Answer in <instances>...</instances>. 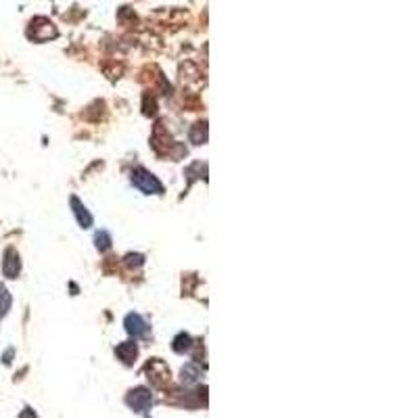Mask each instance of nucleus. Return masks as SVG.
Listing matches in <instances>:
<instances>
[{
    "label": "nucleus",
    "instance_id": "obj_1",
    "mask_svg": "<svg viewBox=\"0 0 418 418\" xmlns=\"http://www.w3.org/2000/svg\"><path fill=\"white\" fill-rule=\"evenodd\" d=\"M132 182H134L136 188H141L145 194H161L163 192V186H161L159 180L153 174L145 172V170H134L132 172Z\"/></svg>",
    "mask_w": 418,
    "mask_h": 418
},
{
    "label": "nucleus",
    "instance_id": "obj_2",
    "mask_svg": "<svg viewBox=\"0 0 418 418\" xmlns=\"http://www.w3.org/2000/svg\"><path fill=\"white\" fill-rule=\"evenodd\" d=\"M125 401H128V406L134 410V412H147L151 408V403H153V395L149 389H134V391L128 393V397H125Z\"/></svg>",
    "mask_w": 418,
    "mask_h": 418
},
{
    "label": "nucleus",
    "instance_id": "obj_3",
    "mask_svg": "<svg viewBox=\"0 0 418 418\" xmlns=\"http://www.w3.org/2000/svg\"><path fill=\"white\" fill-rule=\"evenodd\" d=\"M125 330H128L134 339H147L149 337V324L138 314L125 316Z\"/></svg>",
    "mask_w": 418,
    "mask_h": 418
},
{
    "label": "nucleus",
    "instance_id": "obj_4",
    "mask_svg": "<svg viewBox=\"0 0 418 418\" xmlns=\"http://www.w3.org/2000/svg\"><path fill=\"white\" fill-rule=\"evenodd\" d=\"M115 354H117V358L123 362V364H134V360H136V356H138V347H136V343H132V341H125V343L117 345Z\"/></svg>",
    "mask_w": 418,
    "mask_h": 418
},
{
    "label": "nucleus",
    "instance_id": "obj_5",
    "mask_svg": "<svg viewBox=\"0 0 418 418\" xmlns=\"http://www.w3.org/2000/svg\"><path fill=\"white\" fill-rule=\"evenodd\" d=\"M3 270H5V274L9 278H15L19 274V257H17V253L13 249L7 251V259L3 263Z\"/></svg>",
    "mask_w": 418,
    "mask_h": 418
},
{
    "label": "nucleus",
    "instance_id": "obj_6",
    "mask_svg": "<svg viewBox=\"0 0 418 418\" xmlns=\"http://www.w3.org/2000/svg\"><path fill=\"white\" fill-rule=\"evenodd\" d=\"M72 205L76 207L74 212H76V216H78V222H80V224H82L84 228H88V226L92 224V216L86 212V207H84V205H82V203H80L76 197L72 199Z\"/></svg>",
    "mask_w": 418,
    "mask_h": 418
},
{
    "label": "nucleus",
    "instance_id": "obj_7",
    "mask_svg": "<svg viewBox=\"0 0 418 418\" xmlns=\"http://www.w3.org/2000/svg\"><path fill=\"white\" fill-rule=\"evenodd\" d=\"M11 308V295H9V291L0 285V316H5Z\"/></svg>",
    "mask_w": 418,
    "mask_h": 418
},
{
    "label": "nucleus",
    "instance_id": "obj_8",
    "mask_svg": "<svg viewBox=\"0 0 418 418\" xmlns=\"http://www.w3.org/2000/svg\"><path fill=\"white\" fill-rule=\"evenodd\" d=\"M188 347H190V337H188V334H178L176 341H174V350L178 354H182V352L188 350Z\"/></svg>",
    "mask_w": 418,
    "mask_h": 418
},
{
    "label": "nucleus",
    "instance_id": "obj_9",
    "mask_svg": "<svg viewBox=\"0 0 418 418\" xmlns=\"http://www.w3.org/2000/svg\"><path fill=\"white\" fill-rule=\"evenodd\" d=\"M197 374H199L197 368H194L192 364H188L186 368H182V381L184 383H194V381H197Z\"/></svg>",
    "mask_w": 418,
    "mask_h": 418
},
{
    "label": "nucleus",
    "instance_id": "obj_10",
    "mask_svg": "<svg viewBox=\"0 0 418 418\" xmlns=\"http://www.w3.org/2000/svg\"><path fill=\"white\" fill-rule=\"evenodd\" d=\"M96 247H99L101 251H107L111 247V239H109L107 232H99V234H96Z\"/></svg>",
    "mask_w": 418,
    "mask_h": 418
},
{
    "label": "nucleus",
    "instance_id": "obj_11",
    "mask_svg": "<svg viewBox=\"0 0 418 418\" xmlns=\"http://www.w3.org/2000/svg\"><path fill=\"white\" fill-rule=\"evenodd\" d=\"M19 418H36V414H34L30 408H27V410H23V414H21Z\"/></svg>",
    "mask_w": 418,
    "mask_h": 418
}]
</instances>
